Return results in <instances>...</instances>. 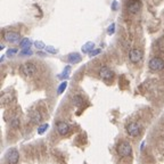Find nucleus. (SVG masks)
<instances>
[{
	"label": "nucleus",
	"mask_w": 164,
	"mask_h": 164,
	"mask_svg": "<svg viewBox=\"0 0 164 164\" xmlns=\"http://www.w3.org/2000/svg\"><path fill=\"white\" fill-rule=\"evenodd\" d=\"M148 66L152 71H162L164 70V60L161 57H153L149 60Z\"/></svg>",
	"instance_id": "obj_1"
},
{
	"label": "nucleus",
	"mask_w": 164,
	"mask_h": 164,
	"mask_svg": "<svg viewBox=\"0 0 164 164\" xmlns=\"http://www.w3.org/2000/svg\"><path fill=\"white\" fill-rule=\"evenodd\" d=\"M131 153H132V147H131V145L129 142H121L118 146V154L120 156H129V155H131Z\"/></svg>",
	"instance_id": "obj_2"
},
{
	"label": "nucleus",
	"mask_w": 164,
	"mask_h": 164,
	"mask_svg": "<svg viewBox=\"0 0 164 164\" xmlns=\"http://www.w3.org/2000/svg\"><path fill=\"white\" fill-rule=\"evenodd\" d=\"M21 72L25 76H32V75L37 72V67H36V65L33 63L28 62V63H24L22 66H21Z\"/></svg>",
	"instance_id": "obj_3"
},
{
	"label": "nucleus",
	"mask_w": 164,
	"mask_h": 164,
	"mask_svg": "<svg viewBox=\"0 0 164 164\" xmlns=\"http://www.w3.org/2000/svg\"><path fill=\"white\" fill-rule=\"evenodd\" d=\"M127 131L131 137H137L142 131V126L138 122H132L127 126Z\"/></svg>",
	"instance_id": "obj_4"
},
{
	"label": "nucleus",
	"mask_w": 164,
	"mask_h": 164,
	"mask_svg": "<svg viewBox=\"0 0 164 164\" xmlns=\"http://www.w3.org/2000/svg\"><path fill=\"white\" fill-rule=\"evenodd\" d=\"M6 161H7L8 164H16L18 162V152L16 149H9L7 153H6Z\"/></svg>",
	"instance_id": "obj_5"
},
{
	"label": "nucleus",
	"mask_w": 164,
	"mask_h": 164,
	"mask_svg": "<svg viewBox=\"0 0 164 164\" xmlns=\"http://www.w3.org/2000/svg\"><path fill=\"white\" fill-rule=\"evenodd\" d=\"M20 33H17V32H14V31H8L5 33V36H4V39L7 41V42H10V44H15L17 41H20Z\"/></svg>",
	"instance_id": "obj_6"
},
{
	"label": "nucleus",
	"mask_w": 164,
	"mask_h": 164,
	"mask_svg": "<svg viewBox=\"0 0 164 164\" xmlns=\"http://www.w3.org/2000/svg\"><path fill=\"white\" fill-rule=\"evenodd\" d=\"M99 75H100V78L104 79V80H112L113 76H114V72H113L110 67L103 66L99 70Z\"/></svg>",
	"instance_id": "obj_7"
},
{
	"label": "nucleus",
	"mask_w": 164,
	"mask_h": 164,
	"mask_svg": "<svg viewBox=\"0 0 164 164\" xmlns=\"http://www.w3.org/2000/svg\"><path fill=\"white\" fill-rule=\"evenodd\" d=\"M142 56L144 54L140 49H132L129 54V58L132 63H139L142 60Z\"/></svg>",
	"instance_id": "obj_8"
},
{
	"label": "nucleus",
	"mask_w": 164,
	"mask_h": 164,
	"mask_svg": "<svg viewBox=\"0 0 164 164\" xmlns=\"http://www.w3.org/2000/svg\"><path fill=\"white\" fill-rule=\"evenodd\" d=\"M128 12L129 13H131V14H137L139 10H140V8H142V4L139 2V1H132L131 4H129L128 5Z\"/></svg>",
	"instance_id": "obj_9"
},
{
	"label": "nucleus",
	"mask_w": 164,
	"mask_h": 164,
	"mask_svg": "<svg viewBox=\"0 0 164 164\" xmlns=\"http://www.w3.org/2000/svg\"><path fill=\"white\" fill-rule=\"evenodd\" d=\"M68 130H70V127H68L67 123H65V122H58L57 123V131L60 134L65 136L68 132Z\"/></svg>",
	"instance_id": "obj_10"
},
{
	"label": "nucleus",
	"mask_w": 164,
	"mask_h": 164,
	"mask_svg": "<svg viewBox=\"0 0 164 164\" xmlns=\"http://www.w3.org/2000/svg\"><path fill=\"white\" fill-rule=\"evenodd\" d=\"M67 60H68L70 63H72V64H78V63L81 62V55L78 54V52H72V54L68 55Z\"/></svg>",
	"instance_id": "obj_11"
},
{
	"label": "nucleus",
	"mask_w": 164,
	"mask_h": 164,
	"mask_svg": "<svg viewBox=\"0 0 164 164\" xmlns=\"http://www.w3.org/2000/svg\"><path fill=\"white\" fill-rule=\"evenodd\" d=\"M30 119H31V121L34 122V123H40L41 120H42V116H41L40 112H38V111H33V112L30 113Z\"/></svg>",
	"instance_id": "obj_12"
},
{
	"label": "nucleus",
	"mask_w": 164,
	"mask_h": 164,
	"mask_svg": "<svg viewBox=\"0 0 164 164\" xmlns=\"http://www.w3.org/2000/svg\"><path fill=\"white\" fill-rule=\"evenodd\" d=\"M31 40L28 39V38H23L22 40L20 41V47L22 49H30V46H31Z\"/></svg>",
	"instance_id": "obj_13"
},
{
	"label": "nucleus",
	"mask_w": 164,
	"mask_h": 164,
	"mask_svg": "<svg viewBox=\"0 0 164 164\" xmlns=\"http://www.w3.org/2000/svg\"><path fill=\"white\" fill-rule=\"evenodd\" d=\"M94 47H95V44L94 42H87L82 46V52H91L94 50Z\"/></svg>",
	"instance_id": "obj_14"
},
{
	"label": "nucleus",
	"mask_w": 164,
	"mask_h": 164,
	"mask_svg": "<svg viewBox=\"0 0 164 164\" xmlns=\"http://www.w3.org/2000/svg\"><path fill=\"white\" fill-rule=\"evenodd\" d=\"M70 73H71V67L70 66H66L65 70L63 71V73L60 75V79H67L70 76Z\"/></svg>",
	"instance_id": "obj_15"
},
{
	"label": "nucleus",
	"mask_w": 164,
	"mask_h": 164,
	"mask_svg": "<svg viewBox=\"0 0 164 164\" xmlns=\"http://www.w3.org/2000/svg\"><path fill=\"white\" fill-rule=\"evenodd\" d=\"M48 128H49V124H48V123H44V124H41L40 127L38 128V134H42L46 131V130L48 129Z\"/></svg>",
	"instance_id": "obj_16"
},
{
	"label": "nucleus",
	"mask_w": 164,
	"mask_h": 164,
	"mask_svg": "<svg viewBox=\"0 0 164 164\" xmlns=\"http://www.w3.org/2000/svg\"><path fill=\"white\" fill-rule=\"evenodd\" d=\"M83 103V98L81 96H75L73 97V104L76 105V106H80V105Z\"/></svg>",
	"instance_id": "obj_17"
},
{
	"label": "nucleus",
	"mask_w": 164,
	"mask_h": 164,
	"mask_svg": "<svg viewBox=\"0 0 164 164\" xmlns=\"http://www.w3.org/2000/svg\"><path fill=\"white\" fill-rule=\"evenodd\" d=\"M66 87H67V82L66 81H64V82H62V83H60V87H58V90H57V92H58V94H63V92H64V90L66 89Z\"/></svg>",
	"instance_id": "obj_18"
},
{
	"label": "nucleus",
	"mask_w": 164,
	"mask_h": 164,
	"mask_svg": "<svg viewBox=\"0 0 164 164\" xmlns=\"http://www.w3.org/2000/svg\"><path fill=\"white\" fill-rule=\"evenodd\" d=\"M157 47L161 52H164V38H161L158 41H157Z\"/></svg>",
	"instance_id": "obj_19"
},
{
	"label": "nucleus",
	"mask_w": 164,
	"mask_h": 164,
	"mask_svg": "<svg viewBox=\"0 0 164 164\" xmlns=\"http://www.w3.org/2000/svg\"><path fill=\"white\" fill-rule=\"evenodd\" d=\"M33 52H32V50L31 49H23L22 52H20V55L21 56H31Z\"/></svg>",
	"instance_id": "obj_20"
},
{
	"label": "nucleus",
	"mask_w": 164,
	"mask_h": 164,
	"mask_svg": "<svg viewBox=\"0 0 164 164\" xmlns=\"http://www.w3.org/2000/svg\"><path fill=\"white\" fill-rule=\"evenodd\" d=\"M34 46H36L37 49H44V48H46L45 44H44L42 41H36V42H34Z\"/></svg>",
	"instance_id": "obj_21"
},
{
	"label": "nucleus",
	"mask_w": 164,
	"mask_h": 164,
	"mask_svg": "<svg viewBox=\"0 0 164 164\" xmlns=\"http://www.w3.org/2000/svg\"><path fill=\"white\" fill-rule=\"evenodd\" d=\"M114 32H115V24L112 23V24L108 26V29H107V33H108V34H113Z\"/></svg>",
	"instance_id": "obj_22"
},
{
	"label": "nucleus",
	"mask_w": 164,
	"mask_h": 164,
	"mask_svg": "<svg viewBox=\"0 0 164 164\" xmlns=\"http://www.w3.org/2000/svg\"><path fill=\"white\" fill-rule=\"evenodd\" d=\"M16 52H17V49H15V48L8 49V50H7V56H8V57H10V56H14V55H16Z\"/></svg>",
	"instance_id": "obj_23"
},
{
	"label": "nucleus",
	"mask_w": 164,
	"mask_h": 164,
	"mask_svg": "<svg viewBox=\"0 0 164 164\" xmlns=\"http://www.w3.org/2000/svg\"><path fill=\"white\" fill-rule=\"evenodd\" d=\"M46 50H47V52H50V54H56L57 52V49H55L52 46H47L46 47Z\"/></svg>",
	"instance_id": "obj_24"
},
{
	"label": "nucleus",
	"mask_w": 164,
	"mask_h": 164,
	"mask_svg": "<svg viewBox=\"0 0 164 164\" xmlns=\"http://www.w3.org/2000/svg\"><path fill=\"white\" fill-rule=\"evenodd\" d=\"M99 52H100V49H95V50H92V52H90V56H91V57H94V56L98 55Z\"/></svg>",
	"instance_id": "obj_25"
},
{
	"label": "nucleus",
	"mask_w": 164,
	"mask_h": 164,
	"mask_svg": "<svg viewBox=\"0 0 164 164\" xmlns=\"http://www.w3.org/2000/svg\"><path fill=\"white\" fill-rule=\"evenodd\" d=\"M18 124H20V121H18V120H13V121H12V126L14 128H16Z\"/></svg>",
	"instance_id": "obj_26"
},
{
	"label": "nucleus",
	"mask_w": 164,
	"mask_h": 164,
	"mask_svg": "<svg viewBox=\"0 0 164 164\" xmlns=\"http://www.w3.org/2000/svg\"><path fill=\"white\" fill-rule=\"evenodd\" d=\"M112 9L113 10H116L118 9V1H113V4H112Z\"/></svg>",
	"instance_id": "obj_27"
}]
</instances>
